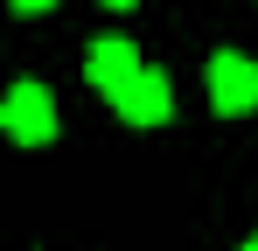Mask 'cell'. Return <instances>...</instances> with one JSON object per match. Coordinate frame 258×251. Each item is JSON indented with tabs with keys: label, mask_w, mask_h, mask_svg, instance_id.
<instances>
[{
	"label": "cell",
	"mask_w": 258,
	"mask_h": 251,
	"mask_svg": "<svg viewBox=\"0 0 258 251\" xmlns=\"http://www.w3.org/2000/svg\"><path fill=\"white\" fill-rule=\"evenodd\" d=\"M56 126H63V112H56V91H49V84L21 77V84L0 91V133H7L14 147H49Z\"/></svg>",
	"instance_id": "obj_1"
},
{
	"label": "cell",
	"mask_w": 258,
	"mask_h": 251,
	"mask_svg": "<svg viewBox=\"0 0 258 251\" xmlns=\"http://www.w3.org/2000/svg\"><path fill=\"white\" fill-rule=\"evenodd\" d=\"M203 91H210L216 119H244V112H258V63L244 49H216L203 70Z\"/></svg>",
	"instance_id": "obj_2"
},
{
	"label": "cell",
	"mask_w": 258,
	"mask_h": 251,
	"mask_svg": "<svg viewBox=\"0 0 258 251\" xmlns=\"http://www.w3.org/2000/svg\"><path fill=\"white\" fill-rule=\"evenodd\" d=\"M140 70H147V56H140V42H133V35H91V42H84V84L98 91V98L126 91Z\"/></svg>",
	"instance_id": "obj_3"
},
{
	"label": "cell",
	"mask_w": 258,
	"mask_h": 251,
	"mask_svg": "<svg viewBox=\"0 0 258 251\" xmlns=\"http://www.w3.org/2000/svg\"><path fill=\"white\" fill-rule=\"evenodd\" d=\"M112 112H119L126 126H140V133H147V126H168V119H174V77L147 63L126 91H112Z\"/></svg>",
	"instance_id": "obj_4"
},
{
	"label": "cell",
	"mask_w": 258,
	"mask_h": 251,
	"mask_svg": "<svg viewBox=\"0 0 258 251\" xmlns=\"http://www.w3.org/2000/svg\"><path fill=\"white\" fill-rule=\"evenodd\" d=\"M7 7H14V14H21V21H35V14H49V7H56V0H7Z\"/></svg>",
	"instance_id": "obj_5"
},
{
	"label": "cell",
	"mask_w": 258,
	"mask_h": 251,
	"mask_svg": "<svg viewBox=\"0 0 258 251\" xmlns=\"http://www.w3.org/2000/svg\"><path fill=\"white\" fill-rule=\"evenodd\" d=\"M98 7H112V14H126V7H140V0H98Z\"/></svg>",
	"instance_id": "obj_6"
},
{
	"label": "cell",
	"mask_w": 258,
	"mask_h": 251,
	"mask_svg": "<svg viewBox=\"0 0 258 251\" xmlns=\"http://www.w3.org/2000/svg\"><path fill=\"white\" fill-rule=\"evenodd\" d=\"M237 251H258V237H251V244H237Z\"/></svg>",
	"instance_id": "obj_7"
}]
</instances>
